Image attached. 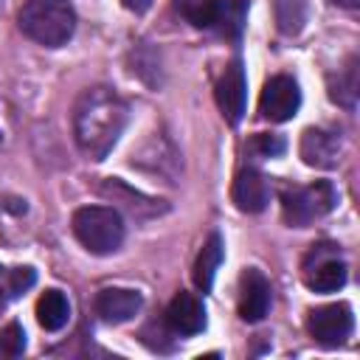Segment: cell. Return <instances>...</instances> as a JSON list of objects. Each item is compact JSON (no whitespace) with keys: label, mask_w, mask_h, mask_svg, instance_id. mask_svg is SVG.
<instances>
[{"label":"cell","mask_w":360,"mask_h":360,"mask_svg":"<svg viewBox=\"0 0 360 360\" xmlns=\"http://www.w3.org/2000/svg\"><path fill=\"white\" fill-rule=\"evenodd\" d=\"M127 101L112 87H87L73 107V135L90 160H104L127 127Z\"/></svg>","instance_id":"1"},{"label":"cell","mask_w":360,"mask_h":360,"mask_svg":"<svg viewBox=\"0 0 360 360\" xmlns=\"http://www.w3.org/2000/svg\"><path fill=\"white\" fill-rule=\"evenodd\" d=\"M17 22L28 39L45 48H59L73 37L76 11L70 0H25Z\"/></svg>","instance_id":"2"},{"label":"cell","mask_w":360,"mask_h":360,"mask_svg":"<svg viewBox=\"0 0 360 360\" xmlns=\"http://www.w3.org/2000/svg\"><path fill=\"white\" fill-rule=\"evenodd\" d=\"M76 239L96 256L115 253L124 242V219L115 208L107 205H84L73 214Z\"/></svg>","instance_id":"3"},{"label":"cell","mask_w":360,"mask_h":360,"mask_svg":"<svg viewBox=\"0 0 360 360\" xmlns=\"http://www.w3.org/2000/svg\"><path fill=\"white\" fill-rule=\"evenodd\" d=\"M338 205V191L329 180H318L309 186H292L281 194L284 222L292 228H307L309 222L326 217Z\"/></svg>","instance_id":"4"},{"label":"cell","mask_w":360,"mask_h":360,"mask_svg":"<svg viewBox=\"0 0 360 360\" xmlns=\"http://www.w3.org/2000/svg\"><path fill=\"white\" fill-rule=\"evenodd\" d=\"M304 284L315 292H335L346 284V264L335 245H312L304 259Z\"/></svg>","instance_id":"5"},{"label":"cell","mask_w":360,"mask_h":360,"mask_svg":"<svg viewBox=\"0 0 360 360\" xmlns=\"http://www.w3.org/2000/svg\"><path fill=\"white\" fill-rule=\"evenodd\" d=\"M301 107V90H298V82L292 76H273L264 82V90L259 96V112L267 118V121H290Z\"/></svg>","instance_id":"6"},{"label":"cell","mask_w":360,"mask_h":360,"mask_svg":"<svg viewBox=\"0 0 360 360\" xmlns=\"http://www.w3.org/2000/svg\"><path fill=\"white\" fill-rule=\"evenodd\" d=\"M352 326H354V318L349 304H326L312 309L307 318V329L321 346H340L352 335Z\"/></svg>","instance_id":"7"},{"label":"cell","mask_w":360,"mask_h":360,"mask_svg":"<svg viewBox=\"0 0 360 360\" xmlns=\"http://www.w3.org/2000/svg\"><path fill=\"white\" fill-rule=\"evenodd\" d=\"M214 96H217V104H219L225 121L239 124L242 115H245V101H248V76H245V68H242L239 59H233L222 70Z\"/></svg>","instance_id":"8"},{"label":"cell","mask_w":360,"mask_h":360,"mask_svg":"<svg viewBox=\"0 0 360 360\" xmlns=\"http://www.w3.org/2000/svg\"><path fill=\"white\" fill-rule=\"evenodd\" d=\"M239 318L248 323H256L267 315L270 309V281L264 278L262 270H245L242 281H239Z\"/></svg>","instance_id":"9"},{"label":"cell","mask_w":360,"mask_h":360,"mask_svg":"<svg viewBox=\"0 0 360 360\" xmlns=\"http://www.w3.org/2000/svg\"><path fill=\"white\" fill-rule=\"evenodd\" d=\"M166 326L177 335H197L205 329V304L194 292H177L166 307Z\"/></svg>","instance_id":"10"},{"label":"cell","mask_w":360,"mask_h":360,"mask_svg":"<svg viewBox=\"0 0 360 360\" xmlns=\"http://www.w3.org/2000/svg\"><path fill=\"white\" fill-rule=\"evenodd\" d=\"M338 155H340V138H338V132L309 127L301 135V158H304L307 166L332 169V166H338Z\"/></svg>","instance_id":"11"},{"label":"cell","mask_w":360,"mask_h":360,"mask_svg":"<svg viewBox=\"0 0 360 360\" xmlns=\"http://www.w3.org/2000/svg\"><path fill=\"white\" fill-rule=\"evenodd\" d=\"M231 197H233V202H236L239 211L259 214L270 202V186H267V180H264V174L259 169H242L236 174V180H233Z\"/></svg>","instance_id":"12"},{"label":"cell","mask_w":360,"mask_h":360,"mask_svg":"<svg viewBox=\"0 0 360 360\" xmlns=\"http://www.w3.org/2000/svg\"><path fill=\"white\" fill-rule=\"evenodd\" d=\"M141 307H143L141 292L127 290V287H107L96 295V312L107 323H124V321L135 318Z\"/></svg>","instance_id":"13"},{"label":"cell","mask_w":360,"mask_h":360,"mask_svg":"<svg viewBox=\"0 0 360 360\" xmlns=\"http://www.w3.org/2000/svg\"><path fill=\"white\" fill-rule=\"evenodd\" d=\"M248 22V0H217L211 28L225 39H239Z\"/></svg>","instance_id":"14"},{"label":"cell","mask_w":360,"mask_h":360,"mask_svg":"<svg viewBox=\"0 0 360 360\" xmlns=\"http://www.w3.org/2000/svg\"><path fill=\"white\" fill-rule=\"evenodd\" d=\"M222 256H225V242H222L219 233H211L208 242L202 245L197 262H194V284H197L202 292L211 290L214 276H217V270H219V264H222Z\"/></svg>","instance_id":"15"},{"label":"cell","mask_w":360,"mask_h":360,"mask_svg":"<svg viewBox=\"0 0 360 360\" xmlns=\"http://www.w3.org/2000/svg\"><path fill=\"white\" fill-rule=\"evenodd\" d=\"M360 59L357 56H352L332 79H329V96H332V101L335 104H340V107H354L357 104V93H360Z\"/></svg>","instance_id":"16"},{"label":"cell","mask_w":360,"mask_h":360,"mask_svg":"<svg viewBox=\"0 0 360 360\" xmlns=\"http://www.w3.org/2000/svg\"><path fill=\"white\" fill-rule=\"evenodd\" d=\"M70 318V301L62 290H45L37 301V321L45 332H59Z\"/></svg>","instance_id":"17"},{"label":"cell","mask_w":360,"mask_h":360,"mask_svg":"<svg viewBox=\"0 0 360 360\" xmlns=\"http://www.w3.org/2000/svg\"><path fill=\"white\" fill-rule=\"evenodd\" d=\"M307 14H309L307 0H276V25L287 37H295L304 28Z\"/></svg>","instance_id":"18"},{"label":"cell","mask_w":360,"mask_h":360,"mask_svg":"<svg viewBox=\"0 0 360 360\" xmlns=\"http://www.w3.org/2000/svg\"><path fill=\"white\" fill-rule=\"evenodd\" d=\"M174 8L183 20H188L194 28H211L217 0H174Z\"/></svg>","instance_id":"19"},{"label":"cell","mask_w":360,"mask_h":360,"mask_svg":"<svg viewBox=\"0 0 360 360\" xmlns=\"http://www.w3.org/2000/svg\"><path fill=\"white\" fill-rule=\"evenodd\" d=\"M284 149H287L284 138H278V135H264V132H262V135H253L250 143H248V152L256 155V158H278Z\"/></svg>","instance_id":"20"},{"label":"cell","mask_w":360,"mask_h":360,"mask_svg":"<svg viewBox=\"0 0 360 360\" xmlns=\"http://www.w3.org/2000/svg\"><path fill=\"white\" fill-rule=\"evenodd\" d=\"M25 352V332L20 323H8L0 332V354L6 357H20Z\"/></svg>","instance_id":"21"},{"label":"cell","mask_w":360,"mask_h":360,"mask_svg":"<svg viewBox=\"0 0 360 360\" xmlns=\"http://www.w3.org/2000/svg\"><path fill=\"white\" fill-rule=\"evenodd\" d=\"M34 281H37V273L31 267H14V270L6 273V290H8V295H22Z\"/></svg>","instance_id":"22"},{"label":"cell","mask_w":360,"mask_h":360,"mask_svg":"<svg viewBox=\"0 0 360 360\" xmlns=\"http://www.w3.org/2000/svg\"><path fill=\"white\" fill-rule=\"evenodd\" d=\"M121 3H124V6L129 8V11H135V14H141V11H146V8H149V6L155 3V0H121Z\"/></svg>","instance_id":"23"},{"label":"cell","mask_w":360,"mask_h":360,"mask_svg":"<svg viewBox=\"0 0 360 360\" xmlns=\"http://www.w3.org/2000/svg\"><path fill=\"white\" fill-rule=\"evenodd\" d=\"M329 3L343 6V8H357V6H360V0H329Z\"/></svg>","instance_id":"24"},{"label":"cell","mask_w":360,"mask_h":360,"mask_svg":"<svg viewBox=\"0 0 360 360\" xmlns=\"http://www.w3.org/2000/svg\"><path fill=\"white\" fill-rule=\"evenodd\" d=\"M6 295H8V290H6V287H0V312L6 309Z\"/></svg>","instance_id":"25"}]
</instances>
